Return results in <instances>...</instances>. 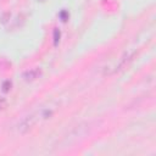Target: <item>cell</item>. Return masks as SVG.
<instances>
[{
    "mask_svg": "<svg viewBox=\"0 0 156 156\" xmlns=\"http://www.w3.org/2000/svg\"><path fill=\"white\" fill-rule=\"evenodd\" d=\"M41 76V69L35 67V68H30L28 71H26L23 73V79L27 80V82H30V80H34L37 78H39Z\"/></svg>",
    "mask_w": 156,
    "mask_h": 156,
    "instance_id": "3",
    "label": "cell"
},
{
    "mask_svg": "<svg viewBox=\"0 0 156 156\" xmlns=\"http://www.w3.org/2000/svg\"><path fill=\"white\" fill-rule=\"evenodd\" d=\"M60 37H61L60 30H58L57 28H55V29H54V45H55V46H57V44H58V41H60Z\"/></svg>",
    "mask_w": 156,
    "mask_h": 156,
    "instance_id": "5",
    "label": "cell"
},
{
    "mask_svg": "<svg viewBox=\"0 0 156 156\" xmlns=\"http://www.w3.org/2000/svg\"><path fill=\"white\" fill-rule=\"evenodd\" d=\"M135 55H136V51H135V50L126 51V52L119 57L118 62L115 65V67H113V69L111 71V73H116V72H119V71H122L123 68H126V67L134 60Z\"/></svg>",
    "mask_w": 156,
    "mask_h": 156,
    "instance_id": "2",
    "label": "cell"
},
{
    "mask_svg": "<svg viewBox=\"0 0 156 156\" xmlns=\"http://www.w3.org/2000/svg\"><path fill=\"white\" fill-rule=\"evenodd\" d=\"M54 115V110L51 107H44L40 108L28 116H26L23 119L20 121V123L17 124V132L20 134H26L28 130H30L38 122L40 121H45L48 118H50Z\"/></svg>",
    "mask_w": 156,
    "mask_h": 156,
    "instance_id": "1",
    "label": "cell"
},
{
    "mask_svg": "<svg viewBox=\"0 0 156 156\" xmlns=\"http://www.w3.org/2000/svg\"><path fill=\"white\" fill-rule=\"evenodd\" d=\"M11 87H12V83H11V80H10V79H6V80H4V82H2V85H1L2 91H5V93L10 91Z\"/></svg>",
    "mask_w": 156,
    "mask_h": 156,
    "instance_id": "4",
    "label": "cell"
},
{
    "mask_svg": "<svg viewBox=\"0 0 156 156\" xmlns=\"http://www.w3.org/2000/svg\"><path fill=\"white\" fill-rule=\"evenodd\" d=\"M7 106V100L5 98H0V110H4Z\"/></svg>",
    "mask_w": 156,
    "mask_h": 156,
    "instance_id": "6",
    "label": "cell"
}]
</instances>
